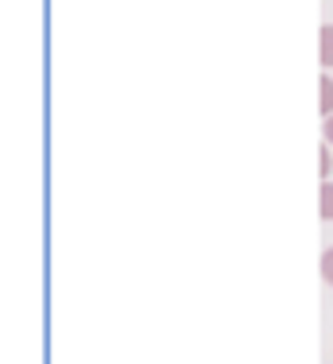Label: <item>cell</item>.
Returning <instances> with one entry per match:
<instances>
[{"label":"cell","mask_w":333,"mask_h":364,"mask_svg":"<svg viewBox=\"0 0 333 364\" xmlns=\"http://www.w3.org/2000/svg\"><path fill=\"white\" fill-rule=\"evenodd\" d=\"M318 267H322V279H326L329 287H333V248H326V252H322Z\"/></svg>","instance_id":"obj_5"},{"label":"cell","mask_w":333,"mask_h":364,"mask_svg":"<svg viewBox=\"0 0 333 364\" xmlns=\"http://www.w3.org/2000/svg\"><path fill=\"white\" fill-rule=\"evenodd\" d=\"M318 218L333 221V182H322V190H318Z\"/></svg>","instance_id":"obj_3"},{"label":"cell","mask_w":333,"mask_h":364,"mask_svg":"<svg viewBox=\"0 0 333 364\" xmlns=\"http://www.w3.org/2000/svg\"><path fill=\"white\" fill-rule=\"evenodd\" d=\"M318 112L322 117H333V77H326V70L318 77Z\"/></svg>","instance_id":"obj_2"},{"label":"cell","mask_w":333,"mask_h":364,"mask_svg":"<svg viewBox=\"0 0 333 364\" xmlns=\"http://www.w3.org/2000/svg\"><path fill=\"white\" fill-rule=\"evenodd\" d=\"M318 63H322V70H333V23L329 28L322 23V31H318Z\"/></svg>","instance_id":"obj_1"},{"label":"cell","mask_w":333,"mask_h":364,"mask_svg":"<svg viewBox=\"0 0 333 364\" xmlns=\"http://www.w3.org/2000/svg\"><path fill=\"white\" fill-rule=\"evenodd\" d=\"M318 175H322V182H329V175H333V159H329L326 144L318 147Z\"/></svg>","instance_id":"obj_4"},{"label":"cell","mask_w":333,"mask_h":364,"mask_svg":"<svg viewBox=\"0 0 333 364\" xmlns=\"http://www.w3.org/2000/svg\"><path fill=\"white\" fill-rule=\"evenodd\" d=\"M326 140L333 144V117H326Z\"/></svg>","instance_id":"obj_6"}]
</instances>
